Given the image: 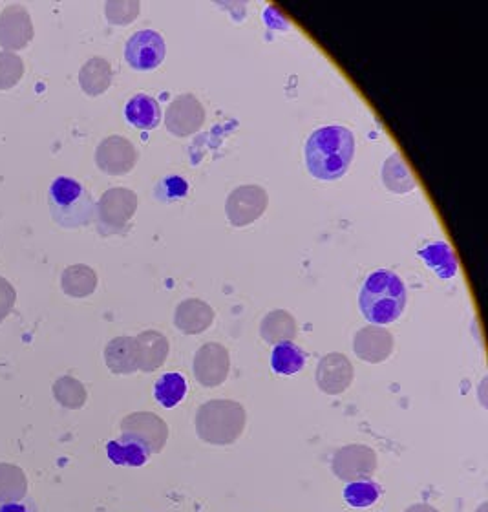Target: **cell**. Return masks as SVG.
<instances>
[{"instance_id":"f546056e","label":"cell","mask_w":488,"mask_h":512,"mask_svg":"<svg viewBox=\"0 0 488 512\" xmlns=\"http://www.w3.org/2000/svg\"><path fill=\"white\" fill-rule=\"evenodd\" d=\"M138 0H108L105 11H107L108 22L112 24H130L136 21L139 15Z\"/></svg>"},{"instance_id":"7c38bea8","label":"cell","mask_w":488,"mask_h":512,"mask_svg":"<svg viewBox=\"0 0 488 512\" xmlns=\"http://www.w3.org/2000/svg\"><path fill=\"white\" fill-rule=\"evenodd\" d=\"M33 39V22L30 11L22 4H10L0 13V44L11 50H21Z\"/></svg>"},{"instance_id":"836d02e7","label":"cell","mask_w":488,"mask_h":512,"mask_svg":"<svg viewBox=\"0 0 488 512\" xmlns=\"http://www.w3.org/2000/svg\"><path fill=\"white\" fill-rule=\"evenodd\" d=\"M404 512H439L432 505H428V503H415L412 507H408Z\"/></svg>"},{"instance_id":"ba28073f","label":"cell","mask_w":488,"mask_h":512,"mask_svg":"<svg viewBox=\"0 0 488 512\" xmlns=\"http://www.w3.org/2000/svg\"><path fill=\"white\" fill-rule=\"evenodd\" d=\"M192 372L205 388H216L227 381L231 372V357L227 348L218 342H207L194 355Z\"/></svg>"},{"instance_id":"1f68e13d","label":"cell","mask_w":488,"mask_h":512,"mask_svg":"<svg viewBox=\"0 0 488 512\" xmlns=\"http://www.w3.org/2000/svg\"><path fill=\"white\" fill-rule=\"evenodd\" d=\"M15 302V288L4 277H0V320L4 319Z\"/></svg>"},{"instance_id":"4fadbf2b","label":"cell","mask_w":488,"mask_h":512,"mask_svg":"<svg viewBox=\"0 0 488 512\" xmlns=\"http://www.w3.org/2000/svg\"><path fill=\"white\" fill-rule=\"evenodd\" d=\"M121 432L143 441L152 454L163 450L169 439L167 423L152 412H138L125 417L121 423Z\"/></svg>"},{"instance_id":"484cf974","label":"cell","mask_w":488,"mask_h":512,"mask_svg":"<svg viewBox=\"0 0 488 512\" xmlns=\"http://www.w3.org/2000/svg\"><path fill=\"white\" fill-rule=\"evenodd\" d=\"M271 366L278 375H295L306 366V355L293 342L276 344L271 353Z\"/></svg>"},{"instance_id":"83f0119b","label":"cell","mask_w":488,"mask_h":512,"mask_svg":"<svg viewBox=\"0 0 488 512\" xmlns=\"http://www.w3.org/2000/svg\"><path fill=\"white\" fill-rule=\"evenodd\" d=\"M381 498V489L373 480L351 481L344 489V500L355 509L372 507Z\"/></svg>"},{"instance_id":"d6986e66","label":"cell","mask_w":488,"mask_h":512,"mask_svg":"<svg viewBox=\"0 0 488 512\" xmlns=\"http://www.w3.org/2000/svg\"><path fill=\"white\" fill-rule=\"evenodd\" d=\"M112 66L105 57L88 59L79 70V85L88 96H101L112 85Z\"/></svg>"},{"instance_id":"8992f818","label":"cell","mask_w":488,"mask_h":512,"mask_svg":"<svg viewBox=\"0 0 488 512\" xmlns=\"http://www.w3.org/2000/svg\"><path fill=\"white\" fill-rule=\"evenodd\" d=\"M267 192L260 185H240L236 187L227 202H225V213L227 220L233 227H247L255 224L256 220L266 213Z\"/></svg>"},{"instance_id":"3957f363","label":"cell","mask_w":488,"mask_h":512,"mask_svg":"<svg viewBox=\"0 0 488 512\" xmlns=\"http://www.w3.org/2000/svg\"><path fill=\"white\" fill-rule=\"evenodd\" d=\"M245 408L236 401H207L198 408L196 414V432L203 443L209 445H233L244 434Z\"/></svg>"},{"instance_id":"5b68a950","label":"cell","mask_w":488,"mask_h":512,"mask_svg":"<svg viewBox=\"0 0 488 512\" xmlns=\"http://www.w3.org/2000/svg\"><path fill=\"white\" fill-rule=\"evenodd\" d=\"M138 194L127 187L108 189L96 203L97 229L103 236L123 235L138 211Z\"/></svg>"},{"instance_id":"e0dca14e","label":"cell","mask_w":488,"mask_h":512,"mask_svg":"<svg viewBox=\"0 0 488 512\" xmlns=\"http://www.w3.org/2000/svg\"><path fill=\"white\" fill-rule=\"evenodd\" d=\"M214 310L200 299H187L178 304L174 324L187 335H200L213 326Z\"/></svg>"},{"instance_id":"5bb4252c","label":"cell","mask_w":488,"mask_h":512,"mask_svg":"<svg viewBox=\"0 0 488 512\" xmlns=\"http://www.w3.org/2000/svg\"><path fill=\"white\" fill-rule=\"evenodd\" d=\"M315 379L324 394L339 395L346 392L353 381V366L350 359L342 353L324 355L317 366Z\"/></svg>"},{"instance_id":"d6a6232c","label":"cell","mask_w":488,"mask_h":512,"mask_svg":"<svg viewBox=\"0 0 488 512\" xmlns=\"http://www.w3.org/2000/svg\"><path fill=\"white\" fill-rule=\"evenodd\" d=\"M0 512H32L28 503H4L0 505Z\"/></svg>"},{"instance_id":"7a4b0ae2","label":"cell","mask_w":488,"mask_h":512,"mask_svg":"<svg viewBox=\"0 0 488 512\" xmlns=\"http://www.w3.org/2000/svg\"><path fill=\"white\" fill-rule=\"evenodd\" d=\"M362 315L373 326L392 324L406 308V286L399 275L388 269L373 271L366 278L359 297Z\"/></svg>"},{"instance_id":"4316f807","label":"cell","mask_w":488,"mask_h":512,"mask_svg":"<svg viewBox=\"0 0 488 512\" xmlns=\"http://www.w3.org/2000/svg\"><path fill=\"white\" fill-rule=\"evenodd\" d=\"M187 395V379L181 374L161 375L154 386V397L161 406L174 408Z\"/></svg>"},{"instance_id":"d4e9b609","label":"cell","mask_w":488,"mask_h":512,"mask_svg":"<svg viewBox=\"0 0 488 512\" xmlns=\"http://www.w3.org/2000/svg\"><path fill=\"white\" fill-rule=\"evenodd\" d=\"M419 256L432 267L441 278H452L457 273V262L454 251L445 242H435L419 251Z\"/></svg>"},{"instance_id":"9c48e42d","label":"cell","mask_w":488,"mask_h":512,"mask_svg":"<svg viewBox=\"0 0 488 512\" xmlns=\"http://www.w3.org/2000/svg\"><path fill=\"white\" fill-rule=\"evenodd\" d=\"M205 123V108L200 99L192 94H181L174 97L165 116V125L172 136L189 138L200 132Z\"/></svg>"},{"instance_id":"52a82bcc","label":"cell","mask_w":488,"mask_h":512,"mask_svg":"<svg viewBox=\"0 0 488 512\" xmlns=\"http://www.w3.org/2000/svg\"><path fill=\"white\" fill-rule=\"evenodd\" d=\"M331 469L346 483L370 480L377 470V454L366 445H346L335 452Z\"/></svg>"},{"instance_id":"6da1fadb","label":"cell","mask_w":488,"mask_h":512,"mask_svg":"<svg viewBox=\"0 0 488 512\" xmlns=\"http://www.w3.org/2000/svg\"><path fill=\"white\" fill-rule=\"evenodd\" d=\"M355 156V138L350 128L331 125L315 130L306 143V165L322 182L340 180Z\"/></svg>"},{"instance_id":"f1b7e54d","label":"cell","mask_w":488,"mask_h":512,"mask_svg":"<svg viewBox=\"0 0 488 512\" xmlns=\"http://www.w3.org/2000/svg\"><path fill=\"white\" fill-rule=\"evenodd\" d=\"M24 74V63L15 52H0V90L17 85Z\"/></svg>"},{"instance_id":"8fae6325","label":"cell","mask_w":488,"mask_h":512,"mask_svg":"<svg viewBox=\"0 0 488 512\" xmlns=\"http://www.w3.org/2000/svg\"><path fill=\"white\" fill-rule=\"evenodd\" d=\"M138 150L123 136L105 138L96 150L97 167L110 176H123L136 167Z\"/></svg>"},{"instance_id":"44dd1931","label":"cell","mask_w":488,"mask_h":512,"mask_svg":"<svg viewBox=\"0 0 488 512\" xmlns=\"http://www.w3.org/2000/svg\"><path fill=\"white\" fill-rule=\"evenodd\" d=\"M128 123L141 130H152L161 123L160 103L149 94H136L130 97L125 108Z\"/></svg>"},{"instance_id":"603a6c76","label":"cell","mask_w":488,"mask_h":512,"mask_svg":"<svg viewBox=\"0 0 488 512\" xmlns=\"http://www.w3.org/2000/svg\"><path fill=\"white\" fill-rule=\"evenodd\" d=\"M105 361L114 374H134L138 372L136 359V344L132 337H117L108 342L105 350Z\"/></svg>"},{"instance_id":"30bf717a","label":"cell","mask_w":488,"mask_h":512,"mask_svg":"<svg viewBox=\"0 0 488 512\" xmlns=\"http://www.w3.org/2000/svg\"><path fill=\"white\" fill-rule=\"evenodd\" d=\"M167 54V44L160 33L154 30L136 32L127 41L125 59L134 70H154Z\"/></svg>"},{"instance_id":"cb8c5ba5","label":"cell","mask_w":488,"mask_h":512,"mask_svg":"<svg viewBox=\"0 0 488 512\" xmlns=\"http://www.w3.org/2000/svg\"><path fill=\"white\" fill-rule=\"evenodd\" d=\"M61 286L64 293L70 297H88L97 288V273L90 266L85 264H74L63 271Z\"/></svg>"},{"instance_id":"ac0fdd59","label":"cell","mask_w":488,"mask_h":512,"mask_svg":"<svg viewBox=\"0 0 488 512\" xmlns=\"http://www.w3.org/2000/svg\"><path fill=\"white\" fill-rule=\"evenodd\" d=\"M107 454L110 461L119 467H141L149 461L152 452L143 441L123 434L108 443Z\"/></svg>"},{"instance_id":"ffe728a7","label":"cell","mask_w":488,"mask_h":512,"mask_svg":"<svg viewBox=\"0 0 488 512\" xmlns=\"http://www.w3.org/2000/svg\"><path fill=\"white\" fill-rule=\"evenodd\" d=\"M297 320L286 310H276L267 313L260 324V335L267 344H282L293 342L297 337Z\"/></svg>"},{"instance_id":"277c9868","label":"cell","mask_w":488,"mask_h":512,"mask_svg":"<svg viewBox=\"0 0 488 512\" xmlns=\"http://www.w3.org/2000/svg\"><path fill=\"white\" fill-rule=\"evenodd\" d=\"M50 213L59 225L75 229L85 227L96 218V202L85 185L70 176H59L50 185Z\"/></svg>"},{"instance_id":"2e32d148","label":"cell","mask_w":488,"mask_h":512,"mask_svg":"<svg viewBox=\"0 0 488 512\" xmlns=\"http://www.w3.org/2000/svg\"><path fill=\"white\" fill-rule=\"evenodd\" d=\"M136 344V359L138 370L141 372H156L169 357V339L160 331H143L134 339Z\"/></svg>"},{"instance_id":"4dcf8cb0","label":"cell","mask_w":488,"mask_h":512,"mask_svg":"<svg viewBox=\"0 0 488 512\" xmlns=\"http://www.w3.org/2000/svg\"><path fill=\"white\" fill-rule=\"evenodd\" d=\"M161 185H165L167 194L163 196L165 200H178V198H185L187 191H189V185L187 182L180 178V176H170L167 180H163Z\"/></svg>"},{"instance_id":"7402d4cb","label":"cell","mask_w":488,"mask_h":512,"mask_svg":"<svg viewBox=\"0 0 488 512\" xmlns=\"http://www.w3.org/2000/svg\"><path fill=\"white\" fill-rule=\"evenodd\" d=\"M382 183L388 191L393 194H406L414 191L417 187L408 163L404 161L403 154L393 152L388 160L382 165Z\"/></svg>"},{"instance_id":"9a60e30c","label":"cell","mask_w":488,"mask_h":512,"mask_svg":"<svg viewBox=\"0 0 488 512\" xmlns=\"http://www.w3.org/2000/svg\"><path fill=\"white\" fill-rule=\"evenodd\" d=\"M353 350L366 363H384L393 352V335L382 326H366L355 333Z\"/></svg>"}]
</instances>
